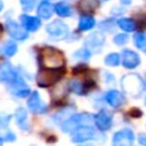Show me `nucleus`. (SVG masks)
Masks as SVG:
<instances>
[{"instance_id": "nucleus-42", "label": "nucleus", "mask_w": 146, "mask_h": 146, "mask_svg": "<svg viewBox=\"0 0 146 146\" xmlns=\"http://www.w3.org/2000/svg\"><path fill=\"white\" fill-rule=\"evenodd\" d=\"M102 1H108V0H102Z\"/></svg>"}, {"instance_id": "nucleus-20", "label": "nucleus", "mask_w": 146, "mask_h": 146, "mask_svg": "<svg viewBox=\"0 0 146 146\" xmlns=\"http://www.w3.org/2000/svg\"><path fill=\"white\" fill-rule=\"evenodd\" d=\"M74 114V111L72 107H66L64 110H60L59 112H57L56 114L52 115V121L55 123H58V124H62L63 122H65L68 117H71L72 115Z\"/></svg>"}, {"instance_id": "nucleus-39", "label": "nucleus", "mask_w": 146, "mask_h": 146, "mask_svg": "<svg viewBox=\"0 0 146 146\" xmlns=\"http://www.w3.org/2000/svg\"><path fill=\"white\" fill-rule=\"evenodd\" d=\"M144 89H146V78H145V80H144Z\"/></svg>"}, {"instance_id": "nucleus-8", "label": "nucleus", "mask_w": 146, "mask_h": 146, "mask_svg": "<svg viewBox=\"0 0 146 146\" xmlns=\"http://www.w3.org/2000/svg\"><path fill=\"white\" fill-rule=\"evenodd\" d=\"M21 74L16 71V68L8 62H0V82L3 83H13L16 81Z\"/></svg>"}, {"instance_id": "nucleus-12", "label": "nucleus", "mask_w": 146, "mask_h": 146, "mask_svg": "<svg viewBox=\"0 0 146 146\" xmlns=\"http://www.w3.org/2000/svg\"><path fill=\"white\" fill-rule=\"evenodd\" d=\"M9 91L11 95H14L15 97H18V98H25V97L30 96V94H31L30 87L26 84V82L24 81V79L22 76H19L16 81H14L13 83L9 84Z\"/></svg>"}, {"instance_id": "nucleus-14", "label": "nucleus", "mask_w": 146, "mask_h": 146, "mask_svg": "<svg viewBox=\"0 0 146 146\" xmlns=\"http://www.w3.org/2000/svg\"><path fill=\"white\" fill-rule=\"evenodd\" d=\"M105 102L113 108H119L124 104V96L122 92L115 89H111L105 92L104 95Z\"/></svg>"}, {"instance_id": "nucleus-3", "label": "nucleus", "mask_w": 146, "mask_h": 146, "mask_svg": "<svg viewBox=\"0 0 146 146\" xmlns=\"http://www.w3.org/2000/svg\"><path fill=\"white\" fill-rule=\"evenodd\" d=\"M121 87L123 91L132 97H138L144 89V81L136 73H130L121 79Z\"/></svg>"}, {"instance_id": "nucleus-10", "label": "nucleus", "mask_w": 146, "mask_h": 146, "mask_svg": "<svg viewBox=\"0 0 146 146\" xmlns=\"http://www.w3.org/2000/svg\"><path fill=\"white\" fill-rule=\"evenodd\" d=\"M6 26H7V31H8V34L15 39V40H18V41H24L29 38V33L23 27V25H18V23H16L15 21L13 19H7L6 22Z\"/></svg>"}, {"instance_id": "nucleus-25", "label": "nucleus", "mask_w": 146, "mask_h": 146, "mask_svg": "<svg viewBox=\"0 0 146 146\" xmlns=\"http://www.w3.org/2000/svg\"><path fill=\"white\" fill-rule=\"evenodd\" d=\"M98 6L97 0H81L80 1V9L84 13L94 11Z\"/></svg>"}, {"instance_id": "nucleus-38", "label": "nucleus", "mask_w": 146, "mask_h": 146, "mask_svg": "<svg viewBox=\"0 0 146 146\" xmlns=\"http://www.w3.org/2000/svg\"><path fill=\"white\" fill-rule=\"evenodd\" d=\"M2 144H3V139L0 137V146H2Z\"/></svg>"}, {"instance_id": "nucleus-15", "label": "nucleus", "mask_w": 146, "mask_h": 146, "mask_svg": "<svg viewBox=\"0 0 146 146\" xmlns=\"http://www.w3.org/2000/svg\"><path fill=\"white\" fill-rule=\"evenodd\" d=\"M104 42H105V36H104L103 33H100V32H92V33H90L86 38L84 46L88 49H90V50H97L98 51L103 47Z\"/></svg>"}, {"instance_id": "nucleus-2", "label": "nucleus", "mask_w": 146, "mask_h": 146, "mask_svg": "<svg viewBox=\"0 0 146 146\" xmlns=\"http://www.w3.org/2000/svg\"><path fill=\"white\" fill-rule=\"evenodd\" d=\"M64 73H65L64 66L55 67V68L42 67L36 74V83L43 88L52 86L64 76Z\"/></svg>"}, {"instance_id": "nucleus-1", "label": "nucleus", "mask_w": 146, "mask_h": 146, "mask_svg": "<svg viewBox=\"0 0 146 146\" xmlns=\"http://www.w3.org/2000/svg\"><path fill=\"white\" fill-rule=\"evenodd\" d=\"M39 62L43 67H62L64 66L65 58L60 50L54 47H44L40 50L39 54Z\"/></svg>"}, {"instance_id": "nucleus-11", "label": "nucleus", "mask_w": 146, "mask_h": 146, "mask_svg": "<svg viewBox=\"0 0 146 146\" xmlns=\"http://www.w3.org/2000/svg\"><path fill=\"white\" fill-rule=\"evenodd\" d=\"M27 107L31 110V112L36 113V114H42L46 113L48 107L47 105L42 102L40 94L38 91H32L27 98Z\"/></svg>"}, {"instance_id": "nucleus-6", "label": "nucleus", "mask_w": 146, "mask_h": 146, "mask_svg": "<svg viewBox=\"0 0 146 146\" xmlns=\"http://www.w3.org/2000/svg\"><path fill=\"white\" fill-rule=\"evenodd\" d=\"M46 32L55 40H63L68 35V26L59 19L52 21L46 26Z\"/></svg>"}, {"instance_id": "nucleus-40", "label": "nucleus", "mask_w": 146, "mask_h": 146, "mask_svg": "<svg viewBox=\"0 0 146 146\" xmlns=\"http://www.w3.org/2000/svg\"><path fill=\"white\" fill-rule=\"evenodd\" d=\"M144 103H145V105H146V97H145V100H144Z\"/></svg>"}, {"instance_id": "nucleus-27", "label": "nucleus", "mask_w": 146, "mask_h": 146, "mask_svg": "<svg viewBox=\"0 0 146 146\" xmlns=\"http://www.w3.org/2000/svg\"><path fill=\"white\" fill-rule=\"evenodd\" d=\"M120 60H121V57H120V55H119L117 52H111V54H108V55L105 57V59H104L105 64H106L107 66H112V67L117 66V65L120 64Z\"/></svg>"}, {"instance_id": "nucleus-19", "label": "nucleus", "mask_w": 146, "mask_h": 146, "mask_svg": "<svg viewBox=\"0 0 146 146\" xmlns=\"http://www.w3.org/2000/svg\"><path fill=\"white\" fill-rule=\"evenodd\" d=\"M15 120L22 130H27V112L23 107H18L15 112Z\"/></svg>"}, {"instance_id": "nucleus-5", "label": "nucleus", "mask_w": 146, "mask_h": 146, "mask_svg": "<svg viewBox=\"0 0 146 146\" xmlns=\"http://www.w3.org/2000/svg\"><path fill=\"white\" fill-rule=\"evenodd\" d=\"M91 121H94V115H91L89 113H75L71 117H68L65 122H63L60 124L62 125V131L71 132L76 127H79L81 124L90 123Z\"/></svg>"}, {"instance_id": "nucleus-29", "label": "nucleus", "mask_w": 146, "mask_h": 146, "mask_svg": "<svg viewBox=\"0 0 146 146\" xmlns=\"http://www.w3.org/2000/svg\"><path fill=\"white\" fill-rule=\"evenodd\" d=\"M19 1H21V6H22L23 10H25V11H31V10L35 7L38 0H19Z\"/></svg>"}, {"instance_id": "nucleus-28", "label": "nucleus", "mask_w": 146, "mask_h": 146, "mask_svg": "<svg viewBox=\"0 0 146 146\" xmlns=\"http://www.w3.org/2000/svg\"><path fill=\"white\" fill-rule=\"evenodd\" d=\"M90 56H91V50L88 49L87 47H84L82 49H79L73 54V57L75 59H80V60H87V59L90 58Z\"/></svg>"}, {"instance_id": "nucleus-21", "label": "nucleus", "mask_w": 146, "mask_h": 146, "mask_svg": "<svg viewBox=\"0 0 146 146\" xmlns=\"http://www.w3.org/2000/svg\"><path fill=\"white\" fill-rule=\"evenodd\" d=\"M17 52V44L14 41H6L0 47V55L3 57H13Z\"/></svg>"}, {"instance_id": "nucleus-24", "label": "nucleus", "mask_w": 146, "mask_h": 146, "mask_svg": "<svg viewBox=\"0 0 146 146\" xmlns=\"http://www.w3.org/2000/svg\"><path fill=\"white\" fill-rule=\"evenodd\" d=\"M55 11L58 16L60 17H70L72 15L71 8L68 5L64 3V2H58L55 5Z\"/></svg>"}, {"instance_id": "nucleus-9", "label": "nucleus", "mask_w": 146, "mask_h": 146, "mask_svg": "<svg viewBox=\"0 0 146 146\" xmlns=\"http://www.w3.org/2000/svg\"><path fill=\"white\" fill-rule=\"evenodd\" d=\"M94 123L99 131L108 130L113 123L112 114L106 110H100L97 114L94 115Z\"/></svg>"}, {"instance_id": "nucleus-22", "label": "nucleus", "mask_w": 146, "mask_h": 146, "mask_svg": "<svg viewBox=\"0 0 146 146\" xmlns=\"http://www.w3.org/2000/svg\"><path fill=\"white\" fill-rule=\"evenodd\" d=\"M117 25H119V27H120L122 31H124V32H133V31L137 29L136 22L132 21L131 18H127V17L120 18V19L117 21Z\"/></svg>"}, {"instance_id": "nucleus-18", "label": "nucleus", "mask_w": 146, "mask_h": 146, "mask_svg": "<svg viewBox=\"0 0 146 146\" xmlns=\"http://www.w3.org/2000/svg\"><path fill=\"white\" fill-rule=\"evenodd\" d=\"M55 10V6H52L49 1L47 0H43L40 2V5L38 6V9H36V14L40 18H43V19H48L52 16V13Z\"/></svg>"}, {"instance_id": "nucleus-4", "label": "nucleus", "mask_w": 146, "mask_h": 146, "mask_svg": "<svg viewBox=\"0 0 146 146\" xmlns=\"http://www.w3.org/2000/svg\"><path fill=\"white\" fill-rule=\"evenodd\" d=\"M96 138H97V131L92 125H90V123L81 124L71 131V140L76 144L86 143L88 140Z\"/></svg>"}, {"instance_id": "nucleus-37", "label": "nucleus", "mask_w": 146, "mask_h": 146, "mask_svg": "<svg viewBox=\"0 0 146 146\" xmlns=\"http://www.w3.org/2000/svg\"><path fill=\"white\" fill-rule=\"evenodd\" d=\"M2 8H3V3H2V0H0V11L2 10Z\"/></svg>"}, {"instance_id": "nucleus-13", "label": "nucleus", "mask_w": 146, "mask_h": 146, "mask_svg": "<svg viewBox=\"0 0 146 146\" xmlns=\"http://www.w3.org/2000/svg\"><path fill=\"white\" fill-rule=\"evenodd\" d=\"M122 65L123 67L128 70H133L140 64V57L137 52L130 50V49H124L122 51Z\"/></svg>"}, {"instance_id": "nucleus-26", "label": "nucleus", "mask_w": 146, "mask_h": 146, "mask_svg": "<svg viewBox=\"0 0 146 146\" xmlns=\"http://www.w3.org/2000/svg\"><path fill=\"white\" fill-rule=\"evenodd\" d=\"M135 46L140 50H146V33H137L133 36Z\"/></svg>"}, {"instance_id": "nucleus-36", "label": "nucleus", "mask_w": 146, "mask_h": 146, "mask_svg": "<svg viewBox=\"0 0 146 146\" xmlns=\"http://www.w3.org/2000/svg\"><path fill=\"white\" fill-rule=\"evenodd\" d=\"M121 2H122L123 5H129V3L131 2V0H121Z\"/></svg>"}, {"instance_id": "nucleus-30", "label": "nucleus", "mask_w": 146, "mask_h": 146, "mask_svg": "<svg viewBox=\"0 0 146 146\" xmlns=\"http://www.w3.org/2000/svg\"><path fill=\"white\" fill-rule=\"evenodd\" d=\"M113 42L116 46H123V44H125L128 42V35L123 34V33H119L113 38Z\"/></svg>"}, {"instance_id": "nucleus-7", "label": "nucleus", "mask_w": 146, "mask_h": 146, "mask_svg": "<svg viewBox=\"0 0 146 146\" xmlns=\"http://www.w3.org/2000/svg\"><path fill=\"white\" fill-rule=\"evenodd\" d=\"M135 140L133 131L129 128L121 129L113 135L112 146H132Z\"/></svg>"}, {"instance_id": "nucleus-41", "label": "nucleus", "mask_w": 146, "mask_h": 146, "mask_svg": "<svg viewBox=\"0 0 146 146\" xmlns=\"http://www.w3.org/2000/svg\"><path fill=\"white\" fill-rule=\"evenodd\" d=\"M0 34H1V25H0Z\"/></svg>"}, {"instance_id": "nucleus-35", "label": "nucleus", "mask_w": 146, "mask_h": 146, "mask_svg": "<svg viewBox=\"0 0 146 146\" xmlns=\"http://www.w3.org/2000/svg\"><path fill=\"white\" fill-rule=\"evenodd\" d=\"M79 146H96V145H94V144H89V143H87V144H83V143H81Z\"/></svg>"}, {"instance_id": "nucleus-32", "label": "nucleus", "mask_w": 146, "mask_h": 146, "mask_svg": "<svg viewBox=\"0 0 146 146\" xmlns=\"http://www.w3.org/2000/svg\"><path fill=\"white\" fill-rule=\"evenodd\" d=\"M10 115L6 113H0V127H7L8 123L10 122Z\"/></svg>"}, {"instance_id": "nucleus-31", "label": "nucleus", "mask_w": 146, "mask_h": 146, "mask_svg": "<svg viewBox=\"0 0 146 146\" xmlns=\"http://www.w3.org/2000/svg\"><path fill=\"white\" fill-rule=\"evenodd\" d=\"M0 137H1L5 141H14V140L16 139L15 133H14L11 130H8V129H5L3 132H0Z\"/></svg>"}, {"instance_id": "nucleus-16", "label": "nucleus", "mask_w": 146, "mask_h": 146, "mask_svg": "<svg viewBox=\"0 0 146 146\" xmlns=\"http://www.w3.org/2000/svg\"><path fill=\"white\" fill-rule=\"evenodd\" d=\"M21 24L23 25V27L27 31V32H34L36 30H39V27L41 26V21L40 17H34V16H30L27 14H24L19 17Z\"/></svg>"}, {"instance_id": "nucleus-23", "label": "nucleus", "mask_w": 146, "mask_h": 146, "mask_svg": "<svg viewBox=\"0 0 146 146\" xmlns=\"http://www.w3.org/2000/svg\"><path fill=\"white\" fill-rule=\"evenodd\" d=\"M95 24H96V22H95L94 17H91V16L84 15V16H81L79 19V29L81 31H89L95 26Z\"/></svg>"}, {"instance_id": "nucleus-33", "label": "nucleus", "mask_w": 146, "mask_h": 146, "mask_svg": "<svg viewBox=\"0 0 146 146\" xmlns=\"http://www.w3.org/2000/svg\"><path fill=\"white\" fill-rule=\"evenodd\" d=\"M138 143H139L141 146H146V136H145V135H139V137H138Z\"/></svg>"}, {"instance_id": "nucleus-17", "label": "nucleus", "mask_w": 146, "mask_h": 146, "mask_svg": "<svg viewBox=\"0 0 146 146\" xmlns=\"http://www.w3.org/2000/svg\"><path fill=\"white\" fill-rule=\"evenodd\" d=\"M92 81H89V82H82L80 80H71L70 83H68V90L76 94V95H86L88 92V90L90 89V87L92 86Z\"/></svg>"}, {"instance_id": "nucleus-34", "label": "nucleus", "mask_w": 146, "mask_h": 146, "mask_svg": "<svg viewBox=\"0 0 146 146\" xmlns=\"http://www.w3.org/2000/svg\"><path fill=\"white\" fill-rule=\"evenodd\" d=\"M132 111L130 112V114L132 115V116H135V117H138V116H140L141 115V112L140 111H138L137 108H131Z\"/></svg>"}]
</instances>
